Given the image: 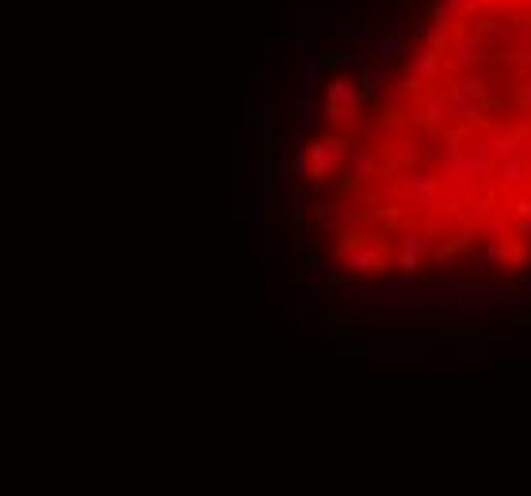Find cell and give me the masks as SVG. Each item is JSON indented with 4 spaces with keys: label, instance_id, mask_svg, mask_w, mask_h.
<instances>
[{
    "label": "cell",
    "instance_id": "6",
    "mask_svg": "<svg viewBox=\"0 0 531 496\" xmlns=\"http://www.w3.org/2000/svg\"><path fill=\"white\" fill-rule=\"evenodd\" d=\"M478 54V42L474 39H455L451 42V58H443V69H459V65H470Z\"/></svg>",
    "mask_w": 531,
    "mask_h": 496
},
{
    "label": "cell",
    "instance_id": "14",
    "mask_svg": "<svg viewBox=\"0 0 531 496\" xmlns=\"http://www.w3.org/2000/svg\"><path fill=\"white\" fill-rule=\"evenodd\" d=\"M344 34H352V39H360V34H367V23H363V20L348 23V27H344Z\"/></svg>",
    "mask_w": 531,
    "mask_h": 496
},
{
    "label": "cell",
    "instance_id": "11",
    "mask_svg": "<svg viewBox=\"0 0 531 496\" xmlns=\"http://www.w3.org/2000/svg\"><path fill=\"white\" fill-rule=\"evenodd\" d=\"M302 34H306V12H302V8H294V12H291V39L299 42Z\"/></svg>",
    "mask_w": 531,
    "mask_h": 496
},
{
    "label": "cell",
    "instance_id": "1",
    "mask_svg": "<svg viewBox=\"0 0 531 496\" xmlns=\"http://www.w3.org/2000/svg\"><path fill=\"white\" fill-rule=\"evenodd\" d=\"M325 111L344 126L360 123V84L352 76H333L325 84Z\"/></svg>",
    "mask_w": 531,
    "mask_h": 496
},
{
    "label": "cell",
    "instance_id": "2",
    "mask_svg": "<svg viewBox=\"0 0 531 496\" xmlns=\"http://www.w3.org/2000/svg\"><path fill=\"white\" fill-rule=\"evenodd\" d=\"M310 156H313V176H317V180H329V176H333V172L344 164L348 142H344V138H317V142L310 145Z\"/></svg>",
    "mask_w": 531,
    "mask_h": 496
},
{
    "label": "cell",
    "instance_id": "7",
    "mask_svg": "<svg viewBox=\"0 0 531 496\" xmlns=\"http://www.w3.org/2000/svg\"><path fill=\"white\" fill-rule=\"evenodd\" d=\"M352 164H355V180H371V176H375V161H371L367 145H352Z\"/></svg>",
    "mask_w": 531,
    "mask_h": 496
},
{
    "label": "cell",
    "instance_id": "8",
    "mask_svg": "<svg viewBox=\"0 0 531 496\" xmlns=\"http://www.w3.org/2000/svg\"><path fill=\"white\" fill-rule=\"evenodd\" d=\"M321 210H325L329 217H336V222H352V206H348V199H325L321 203Z\"/></svg>",
    "mask_w": 531,
    "mask_h": 496
},
{
    "label": "cell",
    "instance_id": "5",
    "mask_svg": "<svg viewBox=\"0 0 531 496\" xmlns=\"http://www.w3.org/2000/svg\"><path fill=\"white\" fill-rule=\"evenodd\" d=\"M405 54H409V46H405V39H402V34H386V39L379 42V54H375V62H379V69H386V65L402 62Z\"/></svg>",
    "mask_w": 531,
    "mask_h": 496
},
{
    "label": "cell",
    "instance_id": "12",
    "mask_svg": "<svg viewBox=\"0 0 531 496\" xmlns=\"http://www.w3.org/2000/svg\"><path fill=\"white\" fill-rule=\"evenodd\" d=\"M447 8L455 15H474V0H447Z\"/></svg>",
    "mask_w": 531,
    "mask_h": 496
},
{
    "label": "cell",
    "instance_id": "4",
    "mask_svg": "<svg viewBox=\"0 0 531 496\" xmlns=\"http://www.w3.org/2000/svg\"><path fill=\"white\" fill-rule=\"evenodd\" d=\"M440 69H443V62L436 58V50H428V46H424V50H417V54H413L409 76H413V84H417V81H428V76H436Z\"/></svg>",
    "mask_w": 531,
    "mask_h": 496
},
{
    "label": "cell",
    "instance_id": "13",
    "mask_svg": "<svg viewBox=\"0 0 531 496\" xmlns=\"http://www.w3.org/2000/svg\"><path fill=\"white\" fill-rule=\"evenodd\" d=\"M291 313H294V321H299V325L306 321V309H302V294H299V290H291Z\"/></svg>",
    "mask_w": 531,
    "mask_h": 496
},
{
    "label": "cell",
    "instance_id": "10",
    "mask_svg": "<svg viewBox=\"0 0 531 496\" xmlns=\"http://www.w3.org/2000/svg\"><path fill=\"white\" fill-rule=\"evenodd\" d=\"M360 81H363V92H367V95H386V81H382L375 69H367Z\"/></svg>",
    "mask_w": 531,
    "mask_h": 496
},
{
    "label": "cell",
    "instance_id": "3",
    "mask_svg": "<svg viewBox=\"0 0 531 496\" xmlns=\"http://www.w3.org/2000/svg\"><path fill=\"white\" fill-rule=\"evenodd\" d=\"M341 260H344L348 267H352V272H386V260L379 256V241H371L367 248H363V245L344 248Z\"/></svg>",
    "mask_w": 531,
    "mask_h": 496
},
{
    "label": "cell",
    "instance_id": "9",
    "mask_svg": "<svg viewBox=\"0 0 531 496\" xmlns=\"http://www.w3.org/2000/svg\"><path fill=\"white\" fill-rule=\"evenodd\" d=\"M428 252V237L424 233H405L402 237V256H424Z\"/></svg>",
    "mask_w": 531,
    "mask_h": 496
}]
</instances>
